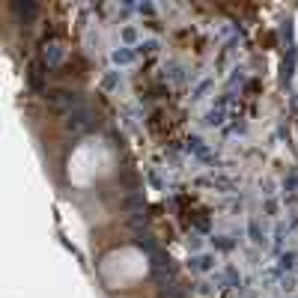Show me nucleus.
Here are the masks:
<instances>
[{
  "mask_svg": "<svg viewBox=\"0 0 298 298\" xmlns=\"http://www.w3.org/2000/svg\"><path fill=\"white\" fill-rule=\"evenodd\" d=\"M158 298H185V293L173 281H158Z\"/></svg>",
  "mask_w": 298,
  "mask_h": 298,
  "instance_id": "obj_1",
  "label": "nucleus"
}]
</instances>
